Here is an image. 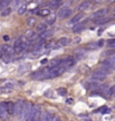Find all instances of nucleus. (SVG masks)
Wrapping results in <instances>:
<instances>
[{"label": "nucleus", "mask_w": 115, "mask_h": 121, "mask_svg": "<svg viewBox=\"0 0 115 121\" xmlns=\"http://www.w3.org/2000/svg\"><path fill=\"white\" fill-rule=\"evenodd\" d=\"M27 37H20L18 38L15 44H13V48H15V53L16 54H20L26 49L27 47V40H26Z\"/></svg>", "instance_id": "1"}, {"label": "nucleus", "mask_w": 115, "mask_h": 121, "mask_svg": "<svg viewBox=\"0 0 115 121\" xmlns=\"http://www.w3.org/2000/svg\"><path fill=\"white\" fill-rule=\"evenodd\" d=\"M110 73H112L111 69L104 67V69H102L95 71V72L93 73V78L94 80H97V81H102V80H104V78H106Z\"/></svg>", "instance_id": "2"}, {"label": "nucleus", "mask_w": 115, "mask_h": 121, "mask_svg": "<svg viewBox=\"0 0 115 121\" xmlns=\"http://www.w3.org/2000/svg\"><path fill=\"white\" fill-rule=\"evenodd\" d=\"M73 15V10L68 7H64V8H62L59 10V13H58V17L62 18V19H65V18H68L70 17Z\"/></svg>", "instance_id": "3"}, {"label": "nucleus", "mask_w": 115, "mask_h": 121, "mask_svg": "<svg viewBox=\"0 0 115 121\" xmlns=\"http://www.w3.org/2000/svg\"><path fill=\"white\" fill-rule=\"evenodd\" d=\"M25 107H26V103L24 100H18L16 102V114H18L20 118H21L22 112L25 110Z\"/></svg>", "instance_id": "4"}, {"label": "nucleus", "mask_w": 115, "mask_h": 121, "mask_svg": "<svg viewBox=\"0 0 115 121\" xmlns=\"http://www.w3.org/2000/svg\"><path fill=\"white\" fill-rule=\"evenodd\" d=\"M15 53V48L11 47L8 44H4L1 47V55H13Z\"/></svg>", "instance_id": "5"}, {"label": "nucleus", "mask_w": 115, "mask_h": 121, "mask_svg": "<svg viewBox=\"0 0 115 121\" xmlns=\"http://www.w3.org/2000/svg\"><path fill=\"white\" fill-rule=\"evenodd\" d=\"M40 116V107L38 105H34L31 109V113H30L29 120H37Z\"/></svg>", "instance_id": "6"}, {"label": "nucleus", "mask_w": 115, "mask_h": 121, "mask_svg": "<svg viewBox=\"0 0 115 121\" xmlns=\"http://www.w3.org/2000/svg\"><path fill=\"white\" fill-rule=\"evenodd\" d=\"M108 13V9L107 8H103V9H99L97 11H95L94 13H92L90 17L94 18V19H97V18H101V17H105V15Z\"/></svg>", "instance_id": "7"}, {"label": "nucleus", "mask_w": 115, "mask_h": 121, "mask_svg": "<svg viewBox=\"0 0 115 121\" xmlns=\"http://www.w3.org/2000/svg\"><path fill=\"white\" fill-rule=\"evenodd\" d=\"M8 103L6 102H0V117L6 118L8 116Z\"/></svg>", "instance_id": "8"}, {"label": "nucleus", "mask_w": 115, "mask_h": 121, "mask_svg": "<svg viewBox=\"0 0 115 121\" xmlns=\"http://www.w3.org/2000/svg\"><path fill=\"white\" fill-rule=\"evenodd\" d=\"M31 109H33V105H31V104H26L25 110H24V112H22L21 119H24V120H29L30 113H31Z\"/></svg>", "instance_id": "9"}, {"label": "nucleus", "mask_w": 115, "mask_h": 121, "mask_svg": "<svg viewBox=\"0 0 115 121\" xmlns=\"http://www.w3.org/2000/svg\"><path fill=\"white\" fill-rule=\"evenodd\" d=\"M75 63H76V60H75L73 56H69V57H67V58H66V60H65L62 64L64 65L65 67L69 69V67H72L73 65H75Z\"/></svg>", "instance_id": "10"}, {"label": "nucleus", "mask_w": 115, "mask_h": 121, "mask_svg": "<svg viewBox=\"0 0 115 121\" xmlns=\"http://www.w3.org/2000/svg\"><path fill=\"white\" fill-rule=\"evenodd\" d=\"M30 69V64L29 63H22L20 66L18 67V74H25Z\"/></svg>", "instance_id": "11"}, {"label": "nucleus", "mask_w": 115, "mask_h": 121, "mask_svg": "<svg viewBox=\"0 0 115 121\" xmlns=\"http://www.w3.org/2000/svg\"><path fill=\"white\" fill-rule=\"evenodd\" d=\"M90 4H92V0H84L83 2L79 4V6H78V10H81V11H83V10H87V9L90 8Z\"/></svg>", "instance_id": "12"}, {"label": "nucleus", "mask_w": 115, "mask_h": 121, "mask_svg": "<svg viewBox=\"0 0 115 121\" xmlns=\"http://www.w3.org/2000/svg\"><path fill=\"white\" fill-rule=\"evenodd\" d=\"M84 17V13H77L76 16H74V17L69 20V25H75V24H77V22L81 20L82 18Z\"/></svg>", "instance_id": "13"}, {"label": "nucleus", "mask_w": 115, "mask_h": 121, "mask_svg": "<svg viewBox=\"0 0 115 121\" xmlns=\"http://www.w3.org/2000/svg\"><path fill=\"white\" fill-rule=\"evenodd\" d=\"M103 67H106V69H111V71H114L115 69V64L113 63V62H111L110 60H104V62H103Z\"/></svg>", "instance_id": "14"}, {"label": "nucleus", "mask_w": 115, "mask_h": 121, "mask_svg": "<svg viewBox=\"0 0 115 121\" xmlns=\"http://www.w3.org/2000/svg\"><path fill=\"white\" fill-rule=\"evenodd\" d=\"M62 60H59V58H55V60H53L50 62V64H49V67L50 69H56V67H58V66H60L62 65Z\"/></svg>", "instance_id": "15"}, {"label": "nucleus", "mask_w": 115, "mask_h": 121, "mask_svg": "<svg viewBox=\"0 0 115 121\" xmlns=\"http://www.w3.org/2000/svg\"><path fill=\"white\" fill-rule=\"evenodd\" d=\"M8 113L9 116H13L16 113V103H12V102L8 103Z\"/></svg>", "instance_id": "16"}, {"label": "nucleus", "mask_w": 115, "mask_h": 121, "mask_svg": "<svg viewBox=\"0 0 115 121\" xmlns=\"http://www.w3.org/2000/svg\"><path fill=\"white\" fill-rule=\"evenodd\" d=\"M62 1H63V0H51L50 2H49V8L50 9L58 8L60 6V4H62Z\"/></svg>", "instance_id": "17"}, {"label": "nucleus", "mask_w": 115, "mask_h": 121, "mask_svg": "<svg viewBox=\"0 0 115 121\" xmlns=\"http://www.w3.org/2000/svg\"><path fill=\"white\" fill-rule=\"evenodd\" d=\"M58 44H59V46H67L70 44V39L68 37H62L58 40Z\"/></svg>", "instance_id": "18"}, {"label": "nucleus", "mask_w": 115, "mask_h": 121, "mask_svg": "<svg viewBox=\"0 0 115 121\" xmlns=\"http://www.w3.org/2000/svg\"><path fill=\"white\" fill-rule=\"evenodd\" d=\"M56 22V15H49L47 17V20H46V24L47 25H54Z\"/></svg>", "instance_id": "19"}, {"label": "nucleus", "mask_w": 115, "mask_h": 121, "mask_svg": "<svg viewBox=\"0 0 115 121\" xmlns=\"http://www.w3.org/2000/svg\"><path fill=\"white\" fill-rule=\"evenodd\" d=\"M11 11H12V9L9 8V7L2 9V10H1V17H8L9 15L11 13Z\"/></svg>", "instance_id": "20"}, {"label": "nucleus", "mask_w": 115, "mask_h": 121, "mask_svg": "<svg viewBox=\"0 0 115 121\" xmlns=\"http://www.w3.org/2000/svg\"><path fill=\"white\" fill-rule=\"evenodd\" d=\"M38 15L39 16H43V17H47V16H49L50 15V9H41V10H39L38 11Z\"/></svg>", "instance_id": "21"}, {"label": "nucleus", "mask_w": 115, "mask_h": 121, "mask_svg": "<svg viewBox=\"0 0 115 121\" xmlns=\"http://www.w3.org/2000/svg\"><path fill=\"white\" fill-rule=\"evenodd\" d=\"M36 22H37V19H36L35 17H33V16H31V17H29L28 19H27V25H28L29 27L35 26V25H36Z\"/></svg>", "instance_id": "22"}, {"label": "nucleus", "mask_w": 115, "mask_h": 121, "mask_svg": "<svg viewBox=\"0 0 115 121\" xmlns=\"http://www.w3.org/2000/svg\"><path fill=\"white\" fill-rule=\"evenodd\" d=\"M10 1L11 0H0V10L7 8L9 6V4H10Z\"/></svg>", "instance_id": "23"}, {"label": "nucleus", "mask_w": 115, "mask_h": 121, "mask_svg": "<svg viewBox=\"0 0 115 121\" xmlns=\"http://www.w3.org/2000/svg\"><path fill=\"white\" fill-rule=\"evenodd\" d=\"M45 30H47V24H39L37 26V31L38 33H43Z\"/></svg>", "instance_id": "24"}, {"label": "nucleus", "mask_w": 115, "mask_h": 121, "mask_svg": "<svg viewBox=\"0 0 115 121\" xmlns=\"http://www.w3.org/2000/svg\"><path fill=\"white\" fill-rule=\"evenodd\" d=\"M1 57L4 63H10L12 60V55H1Z\"/></svg>", "instance_id": "25"}, {"label": "nucleus", "mask_w": 115, "mask_h": 121, "mask_svg": "<svg viewBox=\"0 0 115 121\" xmlns=\"http://www.w3.org/2000/svg\"><path fill=\"white\" fill-rule=\"evenodd\" d=\"M111 18H104V17H101V18H97V19H95V22L96 24H104V22H108Z\"/></svg>", "instance_id": "26"}, {"label": "nucleus", "mask_w": 115, "mask_h": 121, "mask_svg": "<svg viewBox=\"0 0 115 121\" xmlns=\"http://www.w3.org/2000/svg\"><path fill=\"white\" fill-rule=\"evenodd\" d=\"M27 38H34V36H35V31L34 30H31V29H29V30H27L26 31V35H25Z\"/></svg>", "instance_id": "27"}, {"label": "nucleus", "mask_w": 115, "mask_h": 121, "mask_svg": "<svg viewBox=\"0 0 115 121\" xmlns=\"http://www.w3.org/2000/svg\"><path fill=\"white\" fill-rule=\"evenodd\" d=\"M26 4H22V6H20V7H19V8H18V15H24V13H26Z\"/></svg>", "instance_id": "28"}, {"label": "nucleus", "mask_w": 115, "mask_h": 121, "mask_svg": "<svg viewBox=\"0 0 115 121\" xmlns=\"http://www.w3.org/2000/svg\"><path fill=\"white\" fill-rule=\"evenodd\" d=\"M107 46L111 48H115V39H110L107 42Z\"/></svg>", "instance_id": "29"}, {"label": "nucleus", "mask_w": 115, "mask_h": 121, "mask_svg": "<svg viewBox=\"0 0 115 121\" xmlns=\"http://www.w3.org/2000/svg\"><path fill=\"white\" fill-rule=\"evenodd\" d=\"M83 28H84V25H82V24H79V25H77L76 27H74V28H73V30H74V31H78V30L83 29Z\"/></svg>", "instance_id": "30"}, {"label": "nucleus", "mask_w": 115, "mask_h": 121, "mask_svg": "<svg viewBox=\"0 0 115 121\" xmlns=\"http://www.w3.org/2000/svg\"><path fill=\"white\" fill-rule=\"evenodd\" d=\"M58 94H60V95H65L66 93H67V91L65 90V89H63V87H60V89H58Z\"/></svg>", "instance_id": "31"}, {"label": "nucleus", "mask_w": 115, "mask_h": 121, "mask_svg": "<svg viewBox=\"0 0 115 121\" xmlns=\"http://www.w3.org/2000/svg\"><path fill=\"white\" fill-rule=\"evenodd\" d=\"M88 48H92V49H94V48H97L98 47V45L96 43H90L88 46H87Z\"/></svg>", "instance_id": "32"}, {"label": "nucleus", "mask_w": 115, "mask_h": 121, "mask_svg": "<svg viewBox=\"0 0 115 121\" xmlns=\"http://www.w3.org/2000/svg\"><path fill=\"white\" fill-rule=\"evenodd\" d=\"M104 43H105V40H104V39H101V40H98V42H97L98 47H102L103 45H104Z\"/></svg>", "instance_id": "33"}, {"label": "nucleus", "mask_w": 115, "mask_h": 121, "mask_svg": "<svg viewBox=\"0 0 115 121\" xmlns=\"http://www.w3.org/2000/svg\"><path fill=\"white\" fill-rule=\"evenodd\" d=\"M108 60H111V62H113V63H114V64H115V54H112L111 56L108 57Z\"/></svg>", "instance_id": "34"}, {"label": "nucleus", "mask_w": 115, "mask_h": 121, "mask_svg": "<svg viewBox=\"0 0 115 121\" xmlns=\"http://www.w3.org/2000/svg\"><path fill=\"white\" fill-rule=\"evenodd\" d=\"M111 93H112V96H115V85L111 87Z\"/></svg>", "instance_id": "35"}, {"label": "nucleus", "mask_w": 115, "mask_h": 121, "mask_svg": "<svg viewBox=\"0 0 115 121\" xmlns=\"http://www.w3.org/2000/svg\"><path fill=\"white\" fill-rule=\"evenodd\" d=\"M20 1H21V0H13V4H15V7H17V6H19V4H20Z\"/></svg>", "instance_id": "36"}, {"label": "nucleus", "mask_w": 115, "mask_h": 121, "mask_svg": "<svg viewBox=\"0 0 115 121\" xmlns=\"http://www.w3.org/2000/svg\"><path fill=\"white\" fill-rule=\"evenodd\" d=\"M95 2H97V4H101V2H104L105 0H94Z\"/></svg>", "instance_id": "37"}, {"label": "nucleus", "mask_w": 115, "mask_h": 121, "mask_svg": "<svg viewBox=\"0 0 115 121\" xmlns=\"http://www.w3.org/2000/svg\"><path fill=\"white\" fill-rule=\"evenodd\" d=\"M47 62H48L47 60H41V64H46Z\"/></svg>", "instance_id": "38"}, {"label": "nucleus", "mask_w": 115, "mask_h": 121, "mask_svg": "<svg viewBox=\"0 0 115 121\" xmlns=\"http://www.w3.org/2000/svg\"><path fill=\"white\" fill-rule=\"evenodd\" d=\"M108 2H110V4H113V2H115V0H108Z\"/></svg>", "instance_id": "39"}, {"label": "nucleus", "mask_w": 115, "mask_h": 121, "mask_svg": "<svg viewBox=\"0 0 115 121\" xmlns=\"http://www.w3.org/2000/svg\"><path fill=\"white\" fill-rule=\"evenodd\" d=\"M37 1H38V2H41V1H43V0H37Z\"/></svg>", "instance_id": "40"}]
</instances>
